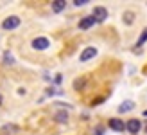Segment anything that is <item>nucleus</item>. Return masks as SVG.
<instances>
[{
  "instance_id": "nucleus-1",
  "label": "nucleus",
  "mask_w": 147,
  "mask_h": 135,
  "mask_svg": "<svg viewBox=\"0 0 147 135\" xmlns=\"http://www.w3.org/2000/svg\"><path fill=\"white\" fill-rule=\"evenodd\" d=\"M20 25V18L18 16H9V18H5L2 22V27L5 29V31H11V29H16Z\"/></svg>"
},
{
  "instance_id": "nucleus-2",
  "label": "nucleus",
  "mask_w": 147,
  "mask_h": 135,
  "mask_svg": "<svg viewBox=\"0 0 147 135\" xmlns=\"http://www.w3.org/2000/svg\"><path fill=\"white\" fill-rule=\"evenodd\" d=\"M92 16L95 18V22H104L108 18V9L106 7H95Z\"/></svg>"
},
{
  "instance_id": "nucleus-3",
  "label": "nucleus",
  "mask_w": 147,
  "mask_h": 135,
  "mask_svg": "<svg viewBox=\"0 0 147 135\" xmlns=\"http://www.w3.org/2000/svg\"><path fill=\"white\" fill-rule=\"evenodd\" d=\"M95 56H97V49H95V47H86L83 52H81L79 59H81V61H88V59H92Z\"/></svg>"
},
{
  "instance_id": "nucleus-4",
  "label": "nucleus",
  "mask_w": 147,
  "mask_h": 135,
  "mask_svg": "<svg viewBox=\"0 0 147 135\" xmlns=\"http://www.w3.org/2000/svg\"><path fill=\"white\" fill-rule=\"evenodd\" d=\"M49 45H50V42L47 38H34L32 40V49H36V50H45V49H49Z\"/></svg>"
},
{
  "instance_id": "nucleus-5",
  "label": "nucleus",
  "mask_w": 147,
  "mask_h": 135,
  "mask_svg": "<svg viewBox=\"0 0 147 135\" xmlns=\"http://www.w3.org/2000/svg\"><path fill=\"white\" fill-rule=\"evenodd\" d=\"M142 128V123L138 119H129L127 124H126V130H129L131 133H138V130Z\"/></svg>"
},
{
  "instance_id": "nucleus-6",
  "label": "nucleus",
  "mask_w": 147,
  "mask_h": 135,
  "mask_svg": "<svg viewBox=\"0 0 147 135\" xmlns=\"http://www.w3.org/2000/svg\"><path fill=\"white\" fill-rule=\"evenodd\" d=\"M109 128L115 130V132H124L126 130V124L120 119H109Z\"/></svg>"
},
{
  "instance_id": "nucleus-7",
  "label": "nucleus",
  "mask_w": 147,
  "mask_h": 135,
  "mask_svg": "<svg viewBox=\"0 0 147 135\" xmlns=\"http://www.w3.org/2000/svg\"><path fill=\"white\" fill-rule=\"evenodd\" d=\"M93 24H95L93 16H84V18H81V22H79V29H90Z\"/></svg>"
},
{
  "instance_id": "nucleus-8",
  "label": "nucleus",
  "mask_w": 147,
  "mask_h": 135,
  "mask_svg": "<svg viewBox=\"0 0 147 135\" xmlns=\"http://www.w3.org/2000/svg\"><path fill=\"white\" fill-rule=\"evenodd\" d=\"M133 108H135V103L133 101H124L119 106V112H120V114H126V112H131Z\"/></svg>"
},
{
  "instance_id": "nucleus-9",
  "label": "nucleus",
  "mask_w": 147,
  "mask_h": 135,
  "mask_svg": "<svg viewBox=\"0 0 147 135\" xmlns=\"http://www.w3.org/2000/svg\"><path fill=\"white\" fill-rule=\"evenodd\" d=\"M65 7H67V2H65V0H54L52 2V11L54 13H61Z\"/></svg>"
},
{
  "instance_id": "nucleus-10",
  "label": "nucleus",
  "mask_w": 147,
  "mask_h": 135,
  "mask_svg": "<svg viewBox=\"0 0 147 135\" xmlns=\"http://www.w3.org/2000/svg\"><path fill=\"white\" fill-rule=\"evenodd\" d=\"M56 121L57 123H67L68 121V114H67V112H57V114H56Z\"/></svg>"
},
{
  "instance_id": "nucleus-11",
  "label": "nucleus",
  "mask_w": 147,
  "mask_h": 135,
  "mask_svg": "<svg viewBox=\"0 0 147 135\" xmlns=\"http://www.w3.org/2000/svg\"><path fill=\"white\" fill-rule=\"evenodd\" d=\"M133 18H135V14L131 13V11H126V13H124V22H126L127 25L133 24Z\"/></svg>"
},
{
  "instance_id": "nucleus-12",
  "label": "nucleus",
  "mask_w": 147,
  "mask_h": 135,
  "mask_svg": "<svg viewBox=\"0 0 147 135\" xmlns=\"http://www.w3.org/2000/svg\"><path fill=\"white\" fill-rule=\"evenodd\" d=\"M147 40V29H144V33H142V36L138 38V42H136V47H142L144 45V42Z\"/></svg>"
},
{
  "instance_id": "nucleus-13",
  "label": "nucleus",
  "mask_w": 147,
  "mask_h": 135,
  "mask_svg": "<svg viewBox=\"0 0 147 135\" xmlns=\"http://www.w3.org/2000/svg\"><path fill=\"white\" fill-rule=\"evenodd\" d=\"M4 63H7V65H13V63H14V58H13V54H9V52H5V54H4Z\"/></svg>"
},
{
  "instance_id": "nucleus-14",
  "label": "nucleus",
  "mask_w": 147,
  "mask_h": 135,
  "mask_svg": "<svg viewBox=\"0 0 147 135\" xmlns=\"http://www.w3.org/2000/svg\"><path fill=\"white\" fill-rule=\"evenodd\" d=\"M2 130H4V132H16V130H18V126H14V124H7V126H4Z\"/></svg>"
},
{
  "instance_id": "nucleus-15",
  "label": "nucleus",
  "mask_w": 147,
  "mask_h": 135,
  "mask_svg": "<svg viewBox=\"0 0 147 135\" xmlns=\"http://www.w3.org/2000/svg\"><path fill=\"white\" fill-rule=\"evenodd\" d=\"M74 4L81 7V5H86V4H88V0H74Z\"/></svg>"
},
{
  "instance_id": "nucleus-16",
  "label": "nucleus",
  "mask_w": 147,
  "mask_h": 135,
  "mask_svg": "<svg viewBox=\"0 0 147 135\" xmlns=\"http://www.w3.org/2000/svg\"><path fill=\"white\" fill-rule=\"evenodd\" d=\"M95 135H102V128H100V126L97 128V133H95Z\"/></svg>"
},
{
  "instance_id": "nucleus-17",
  "label": "nucleus",
  "mask_w": 147,
  "mask_h": 135,
  "mask_svg": "<svg viewBox=\"0 0 147 135\" xmlns=\"http://www.w3.org/2000/svg\"><path fill=\"white\" fill-rule=\"evenodd\" d=\"M144 115H147V112H144Z\"/></svg>"
},
{
  "instance_id": "nucleus-18",
  "label": "nucleus",
  "mask_w": 147,
  "mask_h": 135,
  "mask_svg": "<svg viewBox=\"0 0 147 135\" xmlns=\"http://www.w3.org/2000/svg\"><path fill=\"white\" fill-rule=\"evenodd\" d=\"M0 103H2V97H0Z\"/></svg>"
},
{
  "instance_id": "nucleus-19",
  "label": "nucleus",
  "mask_w": 147,
  "mask_h": 135,
  "mask_svg": "<svg viewBox=\"0 0 147 135\" xmlns=\"http://www.w3.org/2000/svg\"><path fill=\"white\" fill-rule=\"evenodd\" d=\"M145 132H147V126H145Z\"/></svg>"
}]
</instances>
